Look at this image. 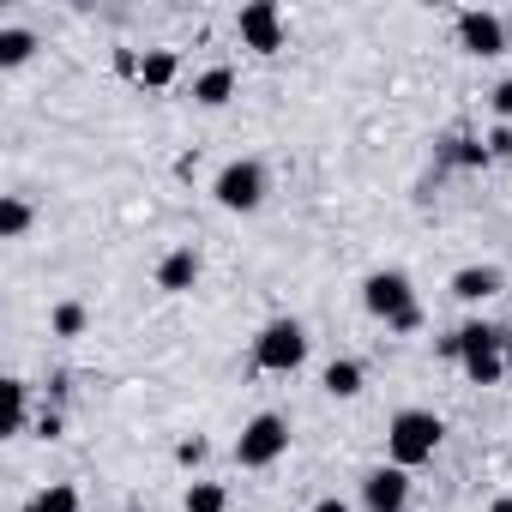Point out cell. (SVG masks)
I'll list each match as a JSON object with an SVG mask.
<instances>
[{"instance_id": "18", "label": "cell", "mask_w": 512, "mask_h": 512, "mask_svg": "<svg viewBox=\"0 0 512 512\" xmlns=\"http://www.w3.org/2000/svg\"><path fill=\"white\" fill-rule=\"evenodd\" d=\"M25 428H31V386L7 380V434H25Z\"/></svg>"}, {"instance_id": "22", "label": "cell", "mask_w": 512, "mask_h": 512, "mask_svg": "<svg viewBox=\"0 0 512 512\" xmlns=\"http://www.w3.org/2000/svg\"><path fill=\"white\" fill-rule=\"evenodd\" d=\"M482 145H488V157H494V163H512V127H506V121H494Z\"/></svg>"}, {"instance_id": "15", "label": "cell", "mask_w": 512, "mask_h": 512, "mask_svg": "<svg viewBox=\"0 0 512 512\" xmlns=\"http://www.w3.org/2000/svg\"><path fill=\"white\" fill-rule=\"evenodd\" d=\"M458 368H464V380H470V386H500V380H506V356H500V350H482V356H464Z\"/></svg>"}, {"instance_id": "24", "label": "cell", "mask_w": 512, "mask_h": 512, "mask_svg": "<svg viewBox=\"0 0 512 512\" xmlns=\"http://www.w3.org/2000/svg\"><path fill=\"white\" fill-rule=\"evenodd\" d=\"M488 103H494V115H500V121L512 127V79H500V85L488 91Z\"/></svg>"}, {"instance_id": "25", "label": "cell", "mask_w": 512, "mask_h": 512, "mask_svg": "<svg viewBox=\"0 0 512 512\" xmlns=\"http://www.w3.org/2000/svg\"><path fill=\"white\" fill-rule=\"evenodd\" d=\"M61 428H67L61 410H43V416H37V434H43V440H61Z\"/></svg>"}, {"instance_id": "9", "label": "cell", "mask_w": 512, "mask_h": 512, "mask_svg": "<svg viewBox=\"0 0 512 512\" xmlns=\"http://www.w3.org/2000/svg\"><path fill=\"white\" fill-rule=\"evenodd\" d=\"M193 284H199V253H193V247H169L163 260H157V290L187 296Z\"/></svg>"}, {"instance_id": "2", "label": "cell", "mask_w": 512, "mask_h": 512, "mask_svg": "<svg viewBox=\"0 0 512 512\" xmlns=\"http://www.w3.org/2000/svg\"><path fill=\"white\" fill-rule=\"evenodd\" d=\"M440 440H446V422L434 416V410H398L392 422H386V452H392V464L398 470H416V464H428L434 452H440Z\"/></svg>"}, {"instance_id": "28", "label": "cell", "mask_w": 512, "mask_h": 512, "mask_svg": "<svg viewBox=\"0 0 512 512\" xmlns=\"http://www.w3.org/2000/svg\"><path fill=\"white\" fill-rule=\"evenodd\" d=\"M506 386H512V362H506Z\"/></svg>"}, {"instance_id": "19", "label": "cell", "mask_w": 512, "mask_h": 512, "mask_svg": "<svg viewBox=\"0 0 512 512\" xmlns=\"http://www.w3.org/2000/svg\"><path fill=\"white\" fill-rule=\"evenodd\" d=\"M25 229H31V199L25 193H7V205H0V235L19 241Z\"/></svg>"}, {"instance_id": "26", "label": "cell", "mask_w": 512, "mask_h": 512, "mask_svg": "<svg viewBox=\"0 0 512 512\" xmlns=\"http://www.w3.org/2000/svg\"><path fill=\"white\" fill-rule=\"evenodd\" d=\"M308 512H350V506H344V500H338V494H326V500H314V506H308Z\"/></svg>"}, {"instance_id": "3", "label": "cell", "mask_w": 512, "mask_h": 512, "mask_svg": "<svg viewBox=\"0 0 512 512\" xmlns=\"http://www.w3.org/2000/svg\"><path fill=\"white\" fill-rule=\"evenodd\" d=\"M284 452H290V422L278 410H260V416L235 434V464L241 470H272Z\"/></svg>"}, {"instance_id": "13", "label": "cell", "mask_w": 512, "mask_h": 512, "mask_svg": "<svg viewBox=\"0 0 512 512\" xmlns=\"http://www.w3.org/2000/svg\"><path fill=\"white\" fill-rule=\"evenodd\" d=\"M362 380H368V374H362V362H356V356H338V362L320 374V386H326L332 398H356V392H362Z\"/></svg>"}, {"instance_id": "20", "label": "cell", "mask_w": 512, "mask_h": 512, "mask_svg": "<svg viewBox=\"0 0 512 512\" xmlns=\"http://www.w3.org/2000/svg\"><path fill=\"white\" fill-rule=\"evenodd\" d=\"M223 506H229L223 482H187V512H223Z\"/></svg>"}, {"instance_id": "12", "label": "cell", "mask_w": 512, "mask_h": 512, "mask_svg": "<svg viewBox=\"0 0 512 512\" xmlns=\"http://www.w3.org/2000/svg\"><path fill=\"white\" fill-rule=\"evenodd\" d=\"M175 73H181V55H175V49H151L145 67H139V85H145V91H169Z\"/></svg>"}, {"instance_id": "27", "label": "cell", "mask_w": 512, "mask_h": 512, "mask_svg": "<svg viewBox=\"0 0 512 512\" xmlns=\"http://www.w3.org/2000/svg\"><path fill=\"white\" fill-rule=\"evenodd\" d=\"M488 512H512V494H494V500H488Z\"/></svg>"}, {"instance_id": "8", "label": "cell", "mask_w": 512, "mask_h": 512, "mask_svg": "<svg viewBox=\"0 0 512 512\" xmlns=\"http://www.w3.org/2000/svg\"><path fill=\"white\" fill-rule=\"evenodd\" d=\"M362 506L368 512H404L410 506V470H398V464L368 470L362 476Z\"/></svg>"}, {"instance_id": "17", "label": "cell", "mask_w": 512, "mask_h": 512, "mask_svg": "<svg viewBox=\"0 0 512 512\" xmlns=\"http://www.w3.org/2000/svg\"><path fill=\"white\" fill-rule=\"evenodd\" d=\"M25 512H79V488L73 482H49L43 494L25 500Z\"/></svg>"}, {"instance_id": "6", "label": "cell", "mask_w": 512, "mask_h": 512, "mask_svg": "<svg viewBox=\"0 0 512 512\" xmlns=\"http://www.w3.org/2000/svg\"><path fill=\"white\" fill-rule=\"evenodd\" d=\"M235 37H241L253 55H278V49H284V13L272 7V0H253V7L235 13Z\"/></svg>"}, {"instance_id": "4", "label": "cell", "mask_w": 512, "mask_h": 512, "mask_svg": "<svg viewBox=\"0 0 512 512\" xmlns=\"http://www.w3.org/2000/svg\"><path fill=\"white\" fill-rule=\"evenodd\" d=\"M266 187H272L266 163L235 157V163H223V169H217V181H211V199H217L223 211H260V205H266Z\"/></svg>"}, {"instance_id": "16", "label": "cell", "mask_w": 512, "mask_h": 512, "mask_svg": "<svg viewBox=\"0 0 512 512\" xmlns=\"http://www.w3.org/2000/svg\"><path fill=\"white\" fill-rule=\"evenodd\" d=\"M37 55V37L25 31V25H7V31H0V67H25Z\"/></svg>"}, {"instance_id": "21", "label": "cell", "mask_w": 512, "mask_h": 512, "mask_svg": "<svg viewBox=\"0 0 512 512\" xmlns=\"http://www.w3.org/2000/svg\"><path fill=\"white\" fill-rule=\"evenodd\" d=\"M85 320H91V314H85V302H61V308L49 314L55 338H79V332H85Z\"/></svg>"}, {"instance_id": "23", "label": "cell", "mask_w": 512, "mask_h": 512, "mask_svg": "<svg viewBox=\"0 0 512 512\" xmlns=\"http://www.w3.org/2000/svg\"><path fill=\"white\" fill-rule=\"evenodd\" d=\"M205 452H211V446H205V440H199V434H187V440H181V446H175V458H181V464H187V470H193V464H205Z\"/></svg>"}, {"instance_id": "11", "label": "cell", "mask_w": 512, "mask_h": 512, "mask_svg": "<svg viewBox=\"0 0 512 512\" xmlns=\"http://www.w3.org/2000/svg\"><path fill=\"white\" fill-rule=\"evenodd\" d=\"M235 97V67H205L199 79H193V103H205V109H223Z\"/></svg>"}, {"instance_id": "10", "label": "cell", "mask_w": 512, "mask_h": 512, "mask_svg": "<svg viewBox=\"0 0 512 512\" xmlns=\"http://www.w3.org/2000/svg\"><path fill=\"white\" fill-rule=\"evenodd\" d=\"M500 266H458L452 272V296L458 302H488V296H500Z\"/></svg>"}, {"instance_id": "5", "label": "cell", "mask_w": 512, "mask_h": 512, "mask_svg": "<svg viewBox=\"0 0 512 512\" xmlns=\"http://www.w3.org/2000/svg\"><path fill=\"white\" fill-rule=\"evenodd\" d=\"M308 362V332L296 320H272L260 338H253V368H266V374H296Z\"/></svg>"}, {"instance_id": "1", "label": "cell", "mask_w": 512, "mask_h": 512, "mask_svg": "<svg viewBox=\"0 0 512 512\" xmlns=\"http://www.w3.org/2000/svg\"><path fill=\"white\" fill-rule=\"evenodd\" d=\"M362 308H368L374 320H386V332H398V338L422 332V302H416V290H410L404 272H368Z\"/></svg>"}, {"instance_id": "14", "label": "cell", "mask_w": 512, "mask_h": 512, "mask_svg": "<svg viewBox=\"0 0 512 512\" xmlns=\"http://www.w3.org/2000/svg\"><path fill=\"white\" fill-rule=\"evenodd\" d=\"M440 157H446V163H458V169H482V163H494V157H488V145H482V139H470V133H452V139L440 145Z\"/></svg>"}, {"instance_id": "7", "label": "cell", "mask_w": 512, "mask_h": 512, "mask_svg": "<svg viewBox=\"0 0 512 512\" xmlns=\"http://www.w3.org/2000/svg\"><path fill=\"white\" fill-rule=\"evenodd\" d=\"M458 49H464V55H476V61L506 55V19H500V13H482V7L458 13Z\"/></svg>"}]
</instances>
